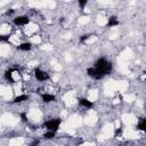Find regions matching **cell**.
Listing matches in <instances>:
<instances>
[{
  "label": "cell",
  "mask_w": 146,
  "mask_h": 146,
  "mask_svg": "<svg viewBox=\"0 0 146 146\" xmlns=\"http://www.w3.org/2000/svg\"><path fill=\"white\" fill-rule=\"evenodd\" d=\"M13 72H14V68L7 70V71L5 72V79H6L7 81H9L10 83H14V82H15V80L13 79Z\"/></svg>",
  "instance_id": "obj_10"
},
{
  "label": "cell",
  "mask_w": 146,
  "mask_h": 146,
  "mask_svg": "<svg viewBox=\"0 0 146 146\" xmlns=\"http://www.w3.org/2000/svg\"><path fill=\"white\" fill-rule=\"evenodd\" d=\"M41 99L43 103H51V102L56 100V97H55V95H51V94H42Z\"/></svg>",
  "instance_id": "obj_7"
},
{
  "label": "cell",
  "mask_w": 146,
  "mask_h": 146,
  "mask_svg": "<svg viewBox=\"0 0 146 146\" xmlns=\"http://www.w3.org/2000/svg\"><path fill=\"white\" fill-rule=\"evenodd\" d=\"M27 99H29V96H27V95H19V96H17V97L14 98L13 103H14V104H17V103L25 102V100H27Z\"/></svg>",
  "instance_id": "obj_12"
},
{
  "label": "cell",
  "mask_w": 146,
  "mask_h": 146,
  "mask_svg": "<svg viewBox=\"0 0 146 146\" xmlns=\"http://www.w3.org/2000/svg\"><path fill=\"white\" fill-rule=\"evenodd\" d=\"M30 23V18L27 16H17L14 18V24L17 26H23V25H27Z\"/></svg>",
  "instance_id": "obj_5"
},
{
  "label": "cell",
  "mask_w": 146,
  "mask_h": 146,
  "mask_svg": "<svg viewBox=\"0 0 146 146\" xmlns=\"http://www.w3.org/2000/svg\"><path fill=\"white\" fill-rule=\"evenodd\" d=\"M95 67L98 68V70H100L105 75H106V74H110V73L112 72V63L108 62V60H107L106 58H104V57H102V58H99V59L96 60Z\"/></svg>",
  "instance_id": "obj_1"
},
{
  "label": "cell",
  "mask_w": 146,
  "mask_h": 146,
  "mask_svg": "<svg viewBox=\"0 0 146 146\" xmlns=\"http://www.w3.org/2000/svg\"><path fill=\"white\" fill-rule=\"evenodd\" d=\"M120 24V22H119V19H117V17L116 16H111L110 18H108V22H107V27H113V26H117Z\"/></svg>",
  "instance_id": "obj_8"
},
{
  "label": "cell",
  "mask_w": 146,
  "mask_h": 146,
  "mask_svg": "<svg viewBox=\"0 0 146 146\" xmlns=\"http://www.w3.org/2000/svg\"><path fill=\"white\" fill-rule=\"evenodd\" d=\"M21 117L24 122H27V116H26V113H21Z\"/></svg>",
  "instance_id": "obj_17"
},
{
  "label": "cell",
  "mask_w": 146,
  "mask_h": 146,
  "mask_svg": "<svg viewBox=\"0 0 146 146\" xmlns=\"http://www.w3.org/2000/svg\"><path fill=\"white\" fill-rule=\"evenodd\" d=\"M79 105L86 108H92L94 107V103L91 100H88L87 98H80L79 99Z\"/></svg>",
  "instance_id": "obj_6"
},
{
  "label": "cell",
  "mask_w": 146,
  "mask_h": 146,
  "mask_svg": "<svg viewBox=\"0 0 146 146\" xmlns=\"http://www.w3.org/2000/svg\"><path fill=\"white\" fill-rule=\"evenodd\" d=\"M60 123H62L60 119H52V120L46 121L43 123V127L47 128V130H49V131H57L59 129Z\"/></svg>",
  "instance_id": "obj_2"
},
{
  "label": "cell",
  "mask_w": 146,
  "mask_h": 146,
  "mask_svg": "<svg viewBox=\"0 0 146 146\" xmlns=\"http://www.w3.org/2000/svg\"><path fill=\"white\" fill-rule=\"evenodd\" d=\"M55 136H56V131H49V130H48V131L43 135V138H44V139H52Z\"/></svg>",
  "instance_id": "obj_13"
},
{
  "label": "cell",
  "mask_w": 146,
  "mask_h": 146,
  "mask_svg": "<svg viewBox=\"0 0 146 146\" xmlns=\"http://www.w3.org/2000/svg\"><path fill=\"white\" fill-rule=\"evenodd\" d=\"M121 135H122V128L116 129V130H115V133H114V137H116V138H117V137H120Z\"/></svg>",
  "instance_id": "obj_15"
},
{
  "label": "cell",
  "mask_w": 146,
  "mask_h": 146,
  "mask_svg": "<svg viewBox=\"0 0 146 146\" xmlns=\"http://www.w3.org/2000/svg\"><path fill=\"white\" fill-rule=\"evenodd\" d=\"M89 36H90L89 34H84V35H81V36H80V41H81V42H83V41H86V40H87Z\"/></svg>",
  "instance_id": "obj_16"
},
{
  "label": "cell",
  "mask_w": 146,
  "mask_h": 146,
  "mask_svg": "<svg viewBox=\"0 0 146 146\" xmlns=\"http://www.w3.org/2000/svg\"><path fill=\"white\" fill-rule=\"evenodd\" d=\"M38 144H39V141L36 140V141H34V143L32 144V146H38Z\"/></svg>",
  "instance_id": "obj_20"
},
{
  "label": "cell",
  "mask_w": 146,
  "mask_h": 146,
  "mask_svg": "<svg viewBox=\"0 0 146 146\" xmlns=\"http://www.w3.org/2000/svg\"><path fill=\"white\" fill-rule=\"evenodd\" d=\"M9 35H0V41L1 42H8L9 41Z\"/></svg>",
  "instance_id": "obj_14"
},
{
  "label": "cell",
  "mask_w": 146,
  "mask_h": 146,
  "mask_svg": "<svg viewBox=\"0 0 146 146\" xmlns=\"http://www.w3.org/2000/svg\"><path fill=\"white\" fill-rule=\"evenodd\" d=\"M13 13H14V9H10V10H8L6 14H7V15H10V14H13Z\"/></svg>",
  "instance_id": "obj_19"
},
{
  "label": "cell",
  "mask_w": 146,
  "mask_h": 146,
  "mask_svg": "<svg viewBox=\"0 0 146 146\" xmlns=\"http://www.w3.org/2000/svg\"><path fill=\"white\" fill-rule=\"evenodd\" d=\"M34 76H35L36 80H39V81H46V80L49 79L48 73L44 72V71H42V70H40L39 67L34 68Z\"/></svg>",
  "instance_id": "obj_4"
},
{
  "label": "cell",
  "mask_w": 146,
  "mask_h": 146,
  "mask_svg": "<svg viewBox=\"0 0 146 146\" xmlns=\"http://www.w3.org/2000/svg\"><path fill=\"white\" fill-rule=\"evenodd\" d=\"M86 5H87V1H86V0H83V1H82V0H80V1H79V6H80L81 8H83Z\"/></svg>",
  "instance_id": "obj_18"
},
{
  "label": "cell",
  "mask_w": 146,
  "mask_h": 146,
  "mask_svg": "<svg viewBox=\"0 0 146 146\" xmlns=\"http://www.w3.org/2000/svg\"><path fill=\"white\" fill-rule=\"evenodd\" d=\"M32 48V43L31 42H23L21 43L19 46H17V49L22 50V51H27V50H31Z\"/></svg>",
  "instance_id": "obj_9"
},
{
  "label": "cell",
  "mask_w": 146,
  "mask_h": 146,
  "mask_svg": "<svg viewBox=\"0 0 146 146\" xmlns=\"http://www.w3.org/2000/svg\"><path fill=\"white\" fill-rule=\"evenodd\" d=\"M137 129L140 131H145L146 130V119L145 117H140L139 122L137 123Z\"/></svg>",
  "instance_id": "obj_11"
},
{
  "label": "cell",
  "mask_w": 146,
  "mask_h": 146,
  "mask_svg": "<svg viewBox=\"0 0 146 146\" xmlns=\"http://www.w3.org/2000/svg\"><path fill=\"white\" fill-rule=\"evenodd\" d=\"M87 73H88L89 76H91V78L95 79V80H100V79H103V78L105 76V74H104L100 70H98V68H96V67H89V68L87 70Z\"/></svg>",
  "instance_id": "obj_3"
}]
</instances>
